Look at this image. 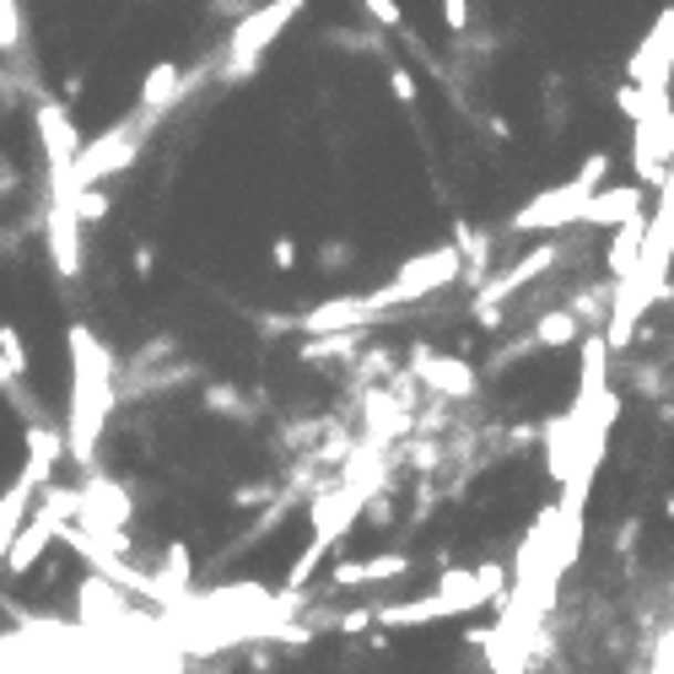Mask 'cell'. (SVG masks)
I'll list each match as a JSON object with an SVG mask.
<instances>
[{
  "label": "cell",
  "mask_w": 674,
  "mask_h": 674,
  "mask_svg": "<svg viewBox=\"0 0 674 674\" xmlns=\"http://www.w3.org/2000/svg\"><path fill=\"white\" fill-rule=\"evenodd\" d=\"M464 276V253L454 243H443V249H426L416 259H405L383 287L373 292H356V297H335V302H319V308H308L302 319H297V330H308V335H335V330H356V324H367V319H383V313H394L400 302L411 308V302H422V297L443 292V287H454Z\"/></svg>",
  "instance_id": "obj_1"
},
{
  "label": "cell",
  "mask_w": 674,
  "mask_h": 674,
  "mask_svg": "<svg viewBox=\"0 0 674 674\" xmlns=\"http://www.w3.org/2000/svg\"><path fill=\"white\" fill-rule=\"evenodd\" d=\"M114 362L97 345V335L86 324H71V416H65V454L76 464L92 459L97 432L114 411Z\"/></svg>",
  "instance_id": "obj_2"
},
{
  "label": "cell",
  "mask_w": 674,
  "mask_h": 674,
  "mask_svg": "<svg viewBox=\"0 0 674 674\" xmlns=\"http://www.w3.org/2000/svg\"><path fill=\"white\" fill-rule=\"evenodd\" d=\"M502 589V567H475V572H448L443 583L422 599H405V604H379V610H362V615H345L340 632H362L367 621L373 626H432V621H454V615H475L486 599H497Z\"/></svg>",
  "instance_id": "obj_3"
},
{
  "label": "cell",
  "mask_w": 674,
  "mask_h": 674,
  "mask_svg": "<svg viewBox=\"0 0 674 674\" xmlns=\"http://www.w3.org/2000/svg\"><path fill=\"white\" fill-rule=\"evenodd\" d=\"M373 486H379V475H367V480H345L340 491H330V497H319L313 502V535H308V546L297 550L292 572H287V593H297L313 572H319V561L330 556V550L351 535V523H356V512H362V502L373 497Z\"/></svg>",
  "instance_id": "obj_4"
},
{
  "label": "cell",
  "mask_w": 674,
  "mask_h": 674,
  "mask_svg": "<svg viewBox=\"0 0 674 674\" xmlns=\"http://www.w3.org/2000/svg\"><path fill=\"white\" fill-rule=\"evenodd\" d=\"M604 173H610V152H593L578 178L556 184L546 195H535L529 206L507 216V232H561V227H578V211L589 206L593 189H604Z\"/></svg>",
  "instance_id": "obj_5"
},
{
  "label": "cell",
  "mask_w": 674,
  "mask_h": 674,
  "mask_svg": "<svg viewBox=\"0 0 674 674\" xmlns=\"http://www.w3.org/2000/svg\"><path fill=\"white\" fill-rule=\"evenodd\" d=\"M297 11H302V0H265L259 11H249V17L232 28V39H227V71H221V76H227V86L259 71L265 49H270V43L292 28Z\"/></svg>",
  "instance_id": "obj_6"
},
{
  "label": "cell",
  "mask_w": 674,
  "mask_h": 674,
  "mask_svg": "<svg viewBox=\"0 0 674 674\" xmlns=\"http://www.w3.org/2000/svg\"><path fill=\"white\" fill-rule=\"evenodd\" d=\"M33 125H39V146H43V168H49V189L54 184H71V168H76V152H82V135L71 125V108L43 97L33 108Z\"/></svg>",
  "instance_id": "obj_7"
},
{
  "label": "cell",
  "mask_w": 674,
  "mask_h": 674,
  "mask_svg": "<svg viewBox=\"0 0 674 674\" xmlns=\"http://www.w3.org/2000/svg\"><path fill=\"white\" fill-rule=\"evenodd\" d=\"M49 259L60 281H76L86 265L82 253V216H76V195L71 189H49Z\"/></svg>",
  "instance_id": "obj_8"
},
{
  "label": "cell",
  "mask_w": 674,
  "mask_h": 674,
  "mask_svg": "<svg viewBox=\"0 0 674 674\" xmlns=\"http://www.w3.org/2000/svg\"><path fill=\"white\" fill-rule=\"evenodd\" d=\"M411 556L405 550H383V556H367V561H340L330 572V589H379V583H394V578H411Z\"/></svg>",
  "instance_id": "obj_9"
},
{
  "label": "cell",
  "mask_w": 674,
  "mask_h": 674,
  "mask_svg": "<svg viewBox=\"0 0 674 674\" xmlns=\"http://www.w3.org/2000/svg\"><path fill=\"white\" fill-rule=\"evenodd\" d=\"M647 206V184H621V189H593L589 206L578 211V227H621L642 216Z\"/></svg>",
  "instance_id": "obj_10"
},
{
  "label": "cell",
  "mask_w": 674,
  "mask_h": 674,
  "mask_svg": "<svg viewBox=\"0 0 674 674\" xmlns=\"http://www.w3.org/2000/svg\"><path fill=\"white\" fill-rule=\"evenodd\" d=\"M184 92H189V76H184V65H178V60H163V65H152V71H146V82H141V92H135V108L163 120V114H168V108L178 103V97H184Z\"/></svg>",
  "instance_id": "obj_11"
},
{
  "label": "cell",
  "mask_w": 674,
  "mask_h": 674,
  "mask_svg": "<svg viewBox=\"0 0 674 674\" xmlns=\"http://www.w3.org/2000/svg\"><path fill=\"white\" fill-rule=\"evenodd\" d=\"M422 373L432 388L454 394V400H469L475 394V367H464L459 356H422Z\"/></svg>",
  "instance_id": "obj_12"
},
{
  "label": "cell",
  "mask_w": 674,
  "mask_h": 674,
  "mask_svg": "<svg viewBox=\"0 0 674 674\" xmlns=\"http://www.w3.org/2000/svg\"><path fill=\"white\" fill-rule=\"evenodd\" d=\"M578 335H583L578 313H572V308H556V313H546V319H535V330H529V340H523L518 351H529V345H540V351H550V345H572Z\"/></svg>",
  "instance_id": "obj_13"
},
{
  "label": "cell",
  "mask_w": 674,
  "mask_h": 674,
  "mask_svg": "<svg viewBox=\"0 0 674 674\" xmlns=\"http://www.w3.org/2000/svg\"><path fill=\"white\" fill-rule=\"evenodd\" d=\"M642 232H647V211L615 227V243H610V276H615V281H626V276L636 270V253H642Z\"/></svg>",
  "instance_id": "obj_14"
},
{
  "label": "cell",
  "mask_w": 674,
  "mask_h": 674,
  "mask_svg": "<svg viewBox=\"0 0 674 674\" xmlns=\"http://www.w3.org/2000/svg\"><path fill=\"white\" fill-rule=\"evenodd\" d=\"M0 356H6V367L17 373V379H28V367H33V356H28V340L17 324H0Z\"/></svg>",
  "instance_id": "obj_15"
},
{
  "label": "cell",
  "mask_w": 674,
  "mask_h": 674,
  "mask_svg": "<svg viewBox=\"0 0 674 674\" xmlns=\"http://www.w3.org/2000/svg\"><path fill=\"white\" fill-rule=\"evenodd\" d=\"M0 49H22V6L17 0H0Z\"/></svg>",
  "instance_id": "obj_16"
},
{
  "label": "cell",
  "mask_w": 674,
  "mask_h": 674,
  "mask_svg": "<svg viewBox=\"0 0 674 674\" xmlns=\"http://www.w3.org/2000/svg\"><path fill=\"white\" fill-rule=\"evenodd\" d=\"M388 92H394V103H405V108H411V103L422 97V86H416V71H411V65H394V71H388Z\"/></svg>",
  "instance_id": "obj_17"
},
{
  "label": "cell",
  "mask_w": 674,
  "mask_h": 674,
  "mask_svg": "<svg viewBox=\"0 0 674 674\" xmlns=\"http://www.w3.org/2000/svg\"><path fill=\"white\" fill-rule=\"evenodd\" d=\"M362 6H367V11H373V17H379L383 28H405V11H400V6H394V0H362Z\"/></svg>",
  "instance_id": "obj_18"
},
{
  "label": "cell",
  "mask_w": 674,
  "mask_h": 674,
  "mask_svg": "<svg viewBox=\"0 0 674 674\" xmlns=\"http://www.w3.org/2000/svg\"><path fill=\"white\" fill-rule=\"evenodd\" d=\"M270 265H276L281 276L297 270V243H292V238H276V243H270Z\"/></svg>",
  "instance_id": "obj_19"
},
{
  "label": "cell",
  "mask_w": 674,
  "mask_h": 674,
  "mask_svg": "<svg viewBox=\"0 0 674 674\" xmlns=\"http://www.w3.org/2000/svg\"><path fill=\"white\" fill-rule=\"evenodd\" d=\"M443 22L454 33H469V0H443Z\"/></svg>",
  "instance_id": "obj_20"
},
{
  "label": "cell",
  "mask_w": 674,
  "mask_h": 674,
  "mask_svg": "<svg viewBox=\"0 0 674 674\" xmlns=\"http://www.w3.org/2000/svg\"><path fill=\"white\" fill-rule=\"evenodd\" d=\"M653 674H674V626L659 642V659H653Z\"/></svg>",
  "instance_id": "obj_21"
},
{
  "label": "cell",
  "mask_w": 674,
  "mask_h": 674,
  "mask_svg": "<svg viewBox=\"0 0 674 674\" xmlns=\"http://www.w3.org/2000/svg\"><path fill=\"white\" fill-rule=\"evenodd\" d=\"M0 394H11V400H22V379L6 367V356H0Z\"/></svg>",
  "instance_id": "obj_22"
},
{
  "label": "cell",
  "mask_w": 674,
  "mask_h": 674,
  "mask_svg": "<svg viewBox=\"0 0 674 674\" xmlns=\"http://www.w3.org/2000/svg\"><path fill=\"white\" fill-rule=\"evenodd\" d=\"M152 265H157V259H152V249L141 243V249H135V276H152Z\"/></svg>",
  "instance_id": "obj_23"
}]
</instances>
